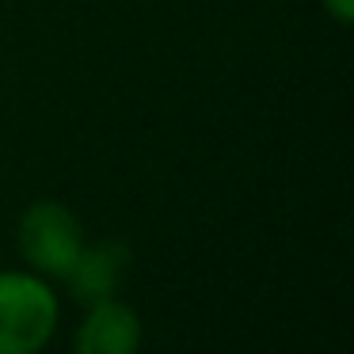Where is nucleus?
I'll list each match as a JSON object with an SVG mask.
<instances>
[{
  "mask_svg": "<svg viewBox=\"0 0 354 354\" xmlns=\"http://www.w3.org/2000/svg\"><path fill=\"white\" fill-rule=\"evenodd\" d=\"M62 324L54 282L35 270H0V354H42Z\"/></svg>",
  "mask_w": 354,
  "mask_h": 354,
  "instance_id": "f257e3e1",
  "label": "nucleus"
},
{
  "mask_svg": "<svg viewBox=\"0 0 354 354\" xmlns=\"http://www.w3.org/2000/svg\"><path fill=\"white\" fill-rule=\"evenodd\" d=\"M324 16L339 27H351L354 24V0H320Z\"/></svg>",
  "mask_w": 354,
  "mask_h": 354,
  "instance_id": "39448f33",
  "label": "nucleus"
},
{
  "mask_svg": "<svg viewBox=\"0 0 354 354\" xmlns=\"http://www.w3.org/2000/svg\"><path fill=\"white\" fill-rule=\"evenodd\" d=\"M141 316L130 301L100 297L84 305L77 331H73V354H141Z\"/></svg>",
  "mask_w": 354,
  "mask_h": 354,
  "instance_id": "7ed1b4c3",
  "label": "nucleus"
},
{
  "mask_svg": "<svg viewBox=\"0 0 354 354\" xmlns=\"http://www.w3.org/2000/svg\"><path fill=\"white\" fill-rule=\"evenodd\" d=\"M126 270H130V248L122 240H84L77 263L69 267V274L62 282L73 301L92 305L100 297H115Z\"/></svg>",
  "mask_w": 354,
  "mask_h": 354,
  "instance_id": "20e7f679",
  "label": "nucleus"
},
{
  "mask_svg": "<svg viewBox=\"0 0 354 354\" xmlns=\"http://www.w3.org/2000/svg\"><path fill=\"white\" fill-rule=\"evenodd\" d=\"M84 240L88 236L80 229V217L57 198L31 202L19 214V225H16V248L24 255L27 270L50 278V282H62L69 274Z\"/></svg>",
  "mask_w": 354,
  "mask_h": 354,
  "instance_id": "f03ea898",
  "label": "nucleus"
}]
</instances>
